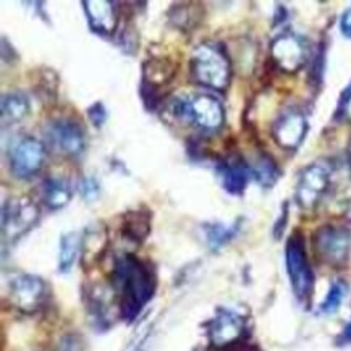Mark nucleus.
Segmentation results:
<instances>
[{
  "label": "nucleus",
  "mask_w": 351,
  "mask_h": 351,
  "mask_svg": "<svg viewBox=\"0 0 351 351\" xmlns=\"http://www.w3.org/2000/svg\"><path fill=\"white\" fill-rule=\"evenodd\" d=\"M120 46L123 47L125 52L132 53V51L130 49H136V31L134 29H130V28H125L123 31H121L120 34Z\"/></svg>",
  "instance_id": "obj_30"
},
{
  "label": "nucleus",
  "mask_w": 351,
  "mask_h": 351,
  "mask_svg": "<svg viewBox=\"0 0 351 351\" xmlns=\"http://www.w3.org/2000/svg\"><path fill=\"white\" fill-rule=\"evenodd\" d=\"M346 162H348V169H350V175H351V139L348 143V147H346Z\"/></svg>",
  "instance_id": "obj_34"
},
{
  "label": "nucleus",
  "mask_w": 351,
  "mask_h": 351,
  "mask_svg": "<svg viewBox=\"0 0 351 351\" xmlns=\"http://www.w3.org/2000/svg\"><path fill=\"white\" fill-rule=\"evenodd\" d=\"M114 290L109 291L104 287H93L88 290L86 295V308L89 316L94 322L101 326H109V311H110V300L109 296H114Z\"/></svg>",
  "instance_id": "obj_24"
},
{
  "label": "nucleus",
  "mask_w": 351,
  "mask_h": 351,
  "mask_svg": "<svg viewBox=\"0 0 351 351\" xmlns=\"http://www.w3.org/2000/svg\"><path fill=\"white\" fill-rule=\"evenodd\" d=\"M241 219H237L232 223H223V222H206L202 225V232H204L206 245L210 251L217 253L222 250L223 246H227L228 243L233 241L238 233L241 230Z\"/></svg>",
  "instance_id": "obj_20"
},
{
  "label": "nucleus",
  "mask_w": 351,
  "mask_h": 351,
  "mask_svg": "<svg viewBox=\"0 0 351 351\" xmlns=\"http://www.w3.org/2000/svg\"><path fill=\"white\" fill-rule=\"evenodd\" d=\"M232 60L219 43H202L191 53L190 76L196 84L225 93L232 83Z\"/></svg>",
  "instance_id": "obj_3"
},
{
  "label": "nucleus",
  "mask_w": 351,
  "mask_h": 351,
  "mask_svg": "<svg viewBox=\"0 0 351 351\" xmlns=\"http://www.w3.org/2000/svg\"><path fill=\"white\" fill-rule=\"evenodd\" d=\"M332 183V167L324 160L313 162L300 172L295 201L303 210L316 209Z\"/></svg>",
  "instance_id": "obj_9"
},
{
  "label": "nucleus",
  "mask_w": 351,
  "mask_h": 351,
  "mask_svg": "<svg viewBox=\"0 0 351 351\" xmlns=\"http://www.w3.org/2000/svg\"><path fill=\"white\" fill-rule=\"evenodd\" d=\"M285 265L295 298L301 304L308 306L314 291V272L308 259L304 237L300 230L291 233L287 240Z\"/></svg>",
  "instance_id": "obj_5"
},
{
  "label": "nucleus",
  "mask_w": 351,
  "mask_h": 351,
  "mask_svg": "<svg viewBox=\"0 0 351 351\" xmlns=\"http://www.w3.org/2000/svg\"><path fill=\"white\" fill-rule=\"evenodd\" d=\"M271 60L278 70L287 75H295L309 60V49L303 36L293 31H282L271 43Z\"/></svg>",
  "instance_id": "obj_11"
},
{
  "label": "nucleus",
  "mask_w": 351,
  "mask_h": 351,
  "mask_svg": "<svg viewBox=\"0 0 351 351\" xmlns=\"http://www.w3.org/2000/svg\"><path fill=\"white\" fill-rule=\"evenodd\" d=\"M339 343H351V322H348V326L343 328V332L340 334Z\"/></svg>",
  "instance_id": "obj_33"
},
{
  "label": "nucleus",
  "mask_w": 351,
  "mask_h": 351,
  "mask_svg": "<svg viewBox=\"0 0 351 351\" xmlns=\"http://www.w3.org/2000/svg\"><path fill=\"white\" fill-rule=\"evenodd\" d=\"M107 241H109V237H107L106 227H102V225L97 223L83 232V247H81V254H83L84 265H91L97 263L99 258H101L102 253L106 251Z\"/></svg>",
  "instance_id": "obj_23"
},
{
  "label": "nucleus",
  "mask_w": 351,
  "mask_h": 351,
  "mask_svg": "<svg viewBox=\"0 0 351 351\" xmlns=\"http://www.w3.org/2000/svg\"><path fill=\"white\" fill-rule=\"evenodd\" d=\"M346 295H348V285H346V282L341 280V278L332 282L326 298H324L321 306H319V314H324V316L335 314L340 309V306L346 298Z\"/></svg>",
  "instance_id": "obj_26"
},
{
  "label": "nucleus",
  "mask_w": 351,
  "mask_h": 351,
  "mask_svg": "<svg viewBox=\"0 0 351 351\" xmlns=\"http://www.w3.org/2000/svg\"><path fill=\"white\" fill-rule=\"evenodd\" d=\"M309 132L308 117L298 107H287L274 120L271 133L280 149L295 152L304 143Z\"/></svg>",
  "instance_id": "obj_13"
},
{
  "label": "nucleus",
  "mask_w": 351,
  "mask_h": 351,
  "mask_svg": "<svg viewBox=\"0 0 351 351\" xmlns=\"http://www.w3.org/2000/svg\"><path fill=\"white\" fill-rule=\"evenodd\" d=\"M46 144L33 134H21L8 146V170L16 180H33L46 165Z\"/></svg>",
  "instance_id": "obj_7"
},
{
  "label": "nucleus",
  "mask_w": 351,
  "mask_h": 351,
  "mask_svg": "<svg viewBox=\"0 0 351 351\" xmlns=\"http://www.w3.org/2000/svg\"><path fill=\"white\" fill-rule=\"evenodd\" d=\"M8 304L23 314H34L47 300V285L33 274H15L7 283Z\"/></svg>",
  "instance_id": "obj_10"
},
{
  "label": "nucleus",
  "mask_w": 351,
  "mask_h": 351,
  "mask_svg": "<svg viewBox=\"0 0 351 351\" xmlns=\"http://www.w3.org/2000/svg\"><path fill=\"white\" fill-rule=\"evenodd\" d=\"M86 114H88L89 121H91V123L96 128H101L102 125H104L106 121H107V117H109V114H107V109H106L104 102H101V101L93 102V104L88 107Z\"/></svg>",
  "instance_id": "obj_29"
},
{
  "label": "nucleus",
  "mask_w": 351,
  "mask_h": 351,
  "mask_svg": "<svg viewBox=\"0 0 351 351\" xmlns=\"http://www.w3.org/2000/svg\"><path fill=\"white\" fill-rule=\"evenodd\" d=\"M76 190H78L80 196L83 197V201L93 202L97 199L99 195H101V183H99L97 178H94L93 175H83V177L78 180Z\"/></svg>",
  "instance_id": "obj_27"
},
{
  "label": "nucleus",
  "mask_w": 351,
  "mask_h": 351,
  "mask_svg": "<svg viewBox=\"0 0 351 351\" xmlns=\"http://www.w3.org/2000/svg\"><path fill=\"white\" fill-rule=\"evenodd\" d=\"M340 33L343 34V38L351 39V7L346 8V10L340 15Z\"/></svg>",
  "instance_id": "obj_31"
},
{
  "label": "nucleus",
  "mask_w": 351,
  "mask_h": 351,
  "mask_svg": "<svg viewBox=\"0 0 351 351\" xmlns=\"http://www.w3.org/2000/svg\"><path fill=\"white\" fill-rule=\"evenodd\" d=\"M73 197V188L69 180L62 177H47L40 184V199L49 210H60Z\"/></svg>",
  "instance_id": "obj_17"
},
{
  "label": "nucleus",
  "mask_w": 351,
  "mask_h": 351,
  "mask_svg": "<svg viewBox=\"0 0 351 351\" xmlns=\"http://www.w3.org/2000/svg\"><path fill=\"white\" fill-rule=\"evenodd\" d=\"M334 120L340 123H351V83L340 94Z\"/></svg>",
  "instance_id": "obj_28"
},
{
  "label": "nucleus",
  "mask_w": 351,
  "mask_h": 351,
  "mask_svg": "<svg viewBox=\"0 0 351 351\" xmlns=\"http://www.w3.org/2000/svg\"><path fill=\"white\" fill-rule=\"evenodd\" d=\"M40 209L28 196H10L2 204L3 246L15 245L38 225Z\"/></svg>",
  "instance_id": "obj_6"
},
{
  "label": "nucleus",
  "mask_w": 351,
  "mask_h": 351,
  "mask_svg": "<svg viewBox=\"0 0 351 351\" xmlns=\"http://www.w3.org/2000/svg\"><path fill=\"white\" fill-rule=\"evenodd\" d=\"M152 215L146 208L128 210L121 222V237L133 245H141L151 233Z\"/></svg>",
  "instance_id": "obj_18"
},
{
  "label": "nucleus",
  "mask_w": 351,
  "mask_h": 351,
  "mask_svg": "<svg viewBox=\"0 0 351 351\" xmlns=\"http://www.w3.org/2000/svg\"><path fill=\"white\" fill-rule=\"evenodd\" d=\"M164 114L201 134H215L225 127V109L213 94H190L164 101Z\"/></svg>",
  "instance_id": "obj_2"
},
{
  "label": "nucleus",
  "mask_w": 351,
  "mask_h": 351,
  "mask_svg": "<svg viewBox=\"0 0 351 351\" xmlns=\"http://www.w3.org/2000/svg\"><path fill=\"white\" fill-rule=\"evenodd\" d=\"M313 250L322 264L341 267L351 253V230L343 225H322L313 233Z\"/></svg>",
  "instance_id": "obj_8"
},
{
  "label": "nucleus",
  "mask_w": 351,
  "mask_h": 351,
  "mask_svg": "<svg viewBox=\"0 0 351 351\" xmlns=\"http://www.w3.org/2000/svg\"><path fill=\"white\" fill-rule=\"evenodd\" d=\"M195 7H197V3H178V5H173L169 13L170 23L178 29L191 31L201 21V8Z\"/></svg>",
  "instance_id": "obj_25"
},
{
  "label": "nucleus",
  "mask_w": 351,
  "mask_h": 351,
  "mask_svg": "<svg viewBox=\"0 0 351 351\" xmlns=\"http://www.w3.org/2000/svg\"><path fill=\"white\" fill-rule=\"evenodd\" d=\"M112 290L119 300V314L132 324L152 300L157 288L154 267L133 254H121L112 267Z\"/></svg>",
  "instance_id": "obj_1"
},
{
  "label": "nucleus",
  "mask_w": 351,
  "mask_h": 351,
  "mask_svg": "<svg viewBox=\"0 0 351 351\" xmlns=\"http://www.w3.org/2000/svg\"><path fill=\"white\" fill-rule=\"evenodd\" d=\"M29 99L20 91L5 93L0 101V115H2L3 128L21 123L29 115Z\"/></svg>",
  "instance_id": "obj_19"
},
{
  "label": "nucleus",
  "mask_w": 351,
  "mask_h": 351,
  "mask_svg": "<svg viewBox=\"0 0 351 351\" xmlns=\"http://www.w3.org/2000/svg\"><path fill=\"white\" fill-rule=\"evenodd\" d=\"M214 172L225 193L237 197L245 195L247 183L253 180L250 162H246L240 154H235V152L215 159Z\"/></svg>",
  "instance_id": "obj_14"
},
{
  "label": "nucleus",
  "mask_w": 351,
  "mask_h": 351,
  "mask_svg": "<svg viewBox=\"0 0 351 351\" xmlns=\"http://www.w3.org/2000/svg\"><path fill=\"white\" fill-rule=\"evenodd\" d=\"M83 247V233L81 232H69L60 237L58 243V256H57V269L60 274H69L81 254Z\"/></svg>",
  "instance_id": "obj_22"
},
{
  "label": "nucleus",
  "mask_w": 351,
  "mask_h": 351,
  "mask_svg": "<svg viewBox=\"0 0 351 351\" xmlns=\"http://www.w3.org/2000/svg\"><path fill=\"white\" fill-rule=\"evenodd\" d=\"M89 29L99 36L115 34L120 23V8L110 0H84L81 2Z\"/></svg>",
  "instance_id": "obj_15"
},
{
  "label": "nucleus",
  "mask_w": 351,
  "mask_h": 351,
  "mask_svg": "<svg viewBox=\"0 0 351 351\" xmlns=\"http://www.w3.org/2000/svg\"><path fill=\"white\" fill-rule=\"evenodd\" d=\"M208 339L215 350H230L241 343L246 335V321L233 309L219 308L214 317L206 324Z\"/></svg>",
  "instance_id": "obj_12"
},
{
  "label": "nucleus",
  "mask_w": 351,
  "mask_h": 351,
  "mask_svg": "<svg viewBox=\"0 0 351 351\" xmlns=\"http://www.w3.org/2000/svg\"><path fill=\"white\" fill-rule=\"evenodd\" d=\"M47 146L57 156L69 160L83 157L88 146V133L81 120L71 115L52 117L44 125Z\"/></svg>",
  "instance_id": "obj_4"
},
{
  "label": "nucleus",
  "mask_w": 351,
  "mask_h": 351,
  "mask_svg": "<svg viewBox=\"0 0 351 351\" xmlns=\"http://www.w3.org/2000/svg\"><path fill=\"white\" fill-rule=\"evenodd\" d=\"M287 220H288V202L283 204V213L280 215V219H278V222L276 223V228H274V232H276V238L282 235L283 228H285V225H287Z\"/></svg>",
  "instance_id": "obj_32"
},
{
  "label": "nucleus",
  "mask_w": 351,
  "mask_h": 351,
  "mask_svg": "<svg viewBox=\"0 0 351 351\" xmlns=\"http://www.w3.org/2000/svg\"><path fill=\"white\" fill-rule=\"evenodd\" d=\"M250 169L253 180H256L259 186L265 188V190L272 188L282 177V170L278 167L277 160L269 152L264 151L258 152V156L250 162Z\"/></svg>",
  "instance_id": "obj_21"
},
{
  "label": "nucleus",
  "mask_w": 351,
  "mask_h": 351,
  "mask_svg": "<svg viewBox=\"0 0 351 351\" xmlns=\"http://www.w3.org/2000/svg\"><path fill=\"white\" fill-rule=\"evenodd\" d=\"M178 71V64L170 57L152 56L146 58L143 64V78L141 84L160 93L162 88L172 83Z\"/></svg>",
  "instance_id": "obj_16"
}]
</instances>
